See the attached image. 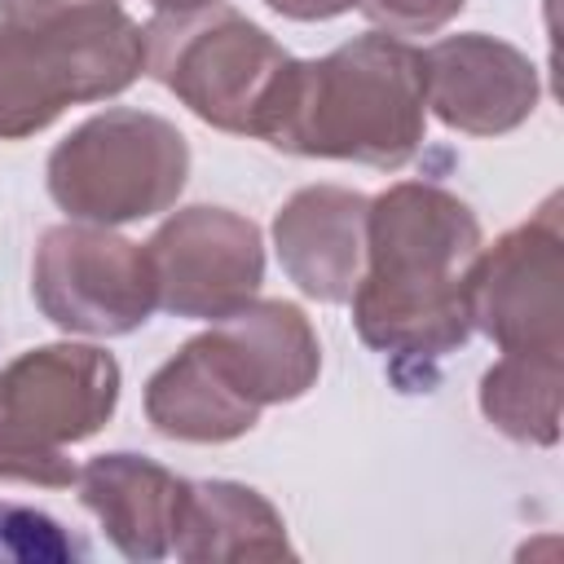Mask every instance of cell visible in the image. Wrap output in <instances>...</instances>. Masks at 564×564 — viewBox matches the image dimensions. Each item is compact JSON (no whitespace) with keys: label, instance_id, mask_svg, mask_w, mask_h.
<instances>
[{"label":"cell","instance_id":"8fae6325","mask_svg":"<svg viewBox=\"0 0 564 564\" xmlns=\"http://www.w3.org/2000/svg\"><path fill=\"white\" fill-rule=\"evenodd\" d=\"M225 383L251 405L300 401L322 370V344L313 322L291 300H247L198 335Z\"/></svg>","mask_w":564,"mask_h":564},{"label":"cell","instance_id":"ac0fdd59","mask_svg":"<svg viewBox=\"0 0 564 564\" xmlns=\"http://www.w3.org/2000/svg\"><path fill=\"white\" fill-rule=\"evenodd\" d=\"M361 13L388 35H432L458 18L467 0H357Z\"/></svg>","mask_w":564,"mask_h":564},{"label":"cell","instance_id":"4fadbf2b","mask_svg":"<svg viewBox=\"0 0 564 564\" xmlns=\"http://www.w3.org/2000/svg\"><path fill=\"white\" fill-rule=\"evenodd\" d=\"M185 485H189L185 476L132 449L97 454L75 476L79 502L97 516L110 546L132 564H154L172 555Z\"/></svg>","mask_w":564,"mask_h":564},{"label":"cell","instance_id":"3957f363","mask_svg":"<svg viewBox=\"0 0 564 564\" xmlns=\"http://www.w3.org/2000/svg\"><path fill=\"white\" fill-rule=\"evenodd\" d=\"M141 70L203 123L264 141L291 88L295 57L247 13L207 4L150 18L141 26Z\"/></svg>","mask_w":564,"mask_h":564},{"label":"cell","instance_id":"d6986e66","mask_svg":"<svg viewBox=\"0 0 564 564\" xmlns=\"http://www.w3.org/2000/svg\"><path fill=\"white\" fill-rule=\"evenodd\" d=\"M115 4L119 0H0V18L18 26H53V22H75Z\"/></svg>","mask_w":564,"mask_h":564},{"label":"cell","instance_id":"30bf717a","mask_svg":"<svg viewBox=\"0 0 564 564\" xmlns=\"http://www.w3.org/2000/svg\"><path fill=\"white\" fill-rule=\"evenodd\" d=\"M423 97L427 110L467 137H502L520 128L542 97L538 66L516 44L463 31L423 48Z\"/></svg>","mask_w":564,"mask_h":564},{"label":"cell","instance_id":"ffe728a7","mask_svg":"<svg viewBox=\"0 0 564 564\" xmlns=\"http://www.w3.org/2000/svg\"><path fill=\"white\" fill-rule=\"evenodd\" d=\"M264 4L291 22H326V18L348 13L357 0H264Z\"/></svg>","mask_w":564,"mask_h":564},{"label":"cell","instance_id":"7c38bea8","mask_svg":"<svg viewBox=\"0 0 564 564\" xmlns=\"http://www.w3.org/2000/svg\"><path fill=\"white\" fill-rule=\"evenodd\" d=\"M370 198L344 185H304L273 216L282 273L317 304H348L366 264Z\"/></svg>","mask_w":564,"mask_h":564},{"label":"cell","instance_id":"9a60e30c","mask_svg":"<svg viewBox=\"0 0 564 564\" xmlns=\"http://www.w3.org/2000/svg\"><path fill=\"white\" fill-rule=\"evenodd\" d=\"M145 419L159 436L185 445H225L260 423V405L238 397L203 352L198 335L167 357L145 383Z\"/></svg>","mask_w":564,"mask_h":564},{"label":"cell","instance_id":"e0dca14e","mask_svg":"<svg viewBox=\"0 0 564 564\" xmlns=\"http://www.w3.org/2000/svg\"><path fill=\"white\" fill-rule=\"evenodd\" d=\"M84 560V542H75L48 511L0 502V564H66Z\"/></svg>","mask_w":564,"mask_h":564},{"label":"cell","instance_id":"2e32d148","mask_svg":"<svg viewBox=\"0 0 564 564\" xmlns=\"http://www.w3.org/2000/svg\"><path fill=\"white\" fill-rule=\"evenodd\" d=\"M560 392H564L560 352H502L480 375V414L520 445H555Z\"/></svg>","mask_w":564,"mask_h":564},{"label":"cell","instance_id":"7a4b0ae2","mask_svg":"<svg viewBox=\"0 0 564 564\" xmlns=\"http://www.w3.org/2000/svg\"><path fill=\"white\" fill-rule=\"evenodd\" d=\"M423 132V48L388 31H366L326 57L295 62L264 141L300 159H348L397 172L419 154Z\"/></svg>","mask_w":564,"mask_h":564},{"label":"cell","instance_id":"8992f818","mask_svg":"<svg viewBox=\"0 0 564 564\" xmlns=\"http://www.w3.org/2000/svg\"><path fill=\"white\" fill-rule=\"evenodd\" d=\"M141 75V26L115 4L75 22L0 18V141L44 132L66 106L106 101Z\"/></svg>","mask_w":564,"mask_h":564},{"label":"cell","instance_id":"52a82bcc","mask_svg":"<svg viewBox=\"0 0 564 564\" xmlns=\"http://www.w3.org/2000/svg\"><path fill=\"white\" fill-rule=\"evenodd\" d=\"M31 295L57 330L93 339L132 335L159 308L145 247L88 220H66L40 234Z\"/></svg>","mask_w":564,"mask_h":564},{"label":"cell","instance_id":"5b68a950","mask_svg":"<svg viewBox=\"0 0 564 564\" xmlns=\"http://www.w3.org/2000/svg\"><path fill=\"white\" fill-rule=\"evenodd\" d=\"M48 194L70 220L128 225L167 212L189 176V141L150 110L115 106L84 119L48 154Z\"/></svg>","mask_w":564,"mask_h":564},{"label":"cell","instance_id":"ba28073f","mask_svg":"<svg viewBox=\"0 0 564 564\" xmlns=\"http://www.w3.org/2000/svg\"><path fill=\"white\" fill-rule=\"evenodd\" d=\"M467 313L471 330L502 352L564 357V229L555 194L494 247H480L467 273Z\"/></svg>","mask_w":564,"mask_h":564},{"label":"cell","instance_id":"5bb4252c","mask_svg":"<svg viewBox=\"0 0 564 564\" xmlns=\"http://www.w3.org/2000/svg\"><path fill=\"white\" fill-rule=\"evenodd\" d=\"M172 555L185 564L234 560H291L286 524L278 507L238 480H189L172 533Z\"/></svg>","mask_w":564,"mask_h":564},{"label":"cell","instance_id":"44dd1931","mask_svg":"<svg viewBox=\"0 0 564 564\" xmlns=\"http://www.w3.org/2000/svg\"><path fill=\"white\" fill-rule=\"evenodd\" d=\"M159 13H185V9H207V4H220V0H150Z\"/></svg>","mask_w":564,"mask_h":564},{"label":"cell","instance_id":"9c48e42d","mask_svg":"<svg viewBox=\"0 0 564 564\" xmlns=\"http://www.w3.org/2000/svg\"><path fill=\"white\" fill-rule=\"evenodd\" d=\"M159 308L194 322H216L264 282V238L251 216L194 203L172 212L145 242Z\"/></svg>","mask_w":564,"mask_h":564},{"label":"cell","instance_id":"277c9868","mask_svg":"<svg viewBox=\"0 0 564 564\" xmlns=\"http://www.w3.org/2000/svg\"><path fill=\"white\" fill-rule=\"evenodd\" d=\"M123 370L97 344H40L0 366V480L70 489V445L97 436L119 405Z\"/></svg>","mask_w":564,"mask_h":564},{"label":"cell","instance_id":"6da1fadb","mask_svg":"<svg viewBox=\"0 0 564 564\" xmlns=\"http://www.w3.org/2000/svg\"><path fill=\"white\" fill-rule=\"evenodd\" d=\"M480 247L476 212L432 181L370 198L366 264L348 300L361 344L388 357L397 383L427 388L432 366L467 344V273Z\"/></svg>","mask_w":564,"mask_h":564}]
</instances>
